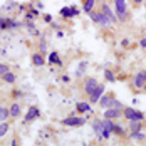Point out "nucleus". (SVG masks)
Instances as JSON below:
<instances>
[{"label": "nucleus", "instance_id": "10", "mask_svg": "<svg viewBox=\"0 0 146 146\" xmlns=\"http://www.w3.org/2000/svg\"><path fill=\"white\" fill-rule=\"evenodd\" d=\"M39 116H40V109H39L37 106H30L29 109H27V114L24 117V121H25V123H30V121L37 119Z\"/></svg>", "mask_w": 146, "mask_h": 146}, {"label": "nucleus", "instance_id": "19", "mask_svg": "<svg viewBox=\"0 0 146 146\" xmlns=\"http://www.w3.org/2000/svg\"><path fill=\"white\" fill-rule=\"evenodd\" d=\"M96 7V0H82V10L86 14H91Z\"/></svg>", "mask_w": 146, "mask_h": 146}, {"label": "nucleus", "instance_id": "12", "mask_svg": "<svg viewBox=\"0 0 146 146\" xmlns=\"http://www.w3.org/2000/svg\"><path fill=\"white\" fill-rule=\"evenodd\" d=\"M30 59H32V64L35 67H42V66H45V62H47L44 59V56H42V52H34Z\"/></svg>", "mask_w": 146, "mask_h": 146}, {"label": "nucleus", "instance_id": "23", "mask_svg": "<svg viewBox=\"0 0 146 146\" xmlns=\"http://www.w3.org/2000/svg\"><path fill=\"white\" fill-rule=\"evenodd\" d=\"M104 79H106V81H109V82H114V81H116V77H114L113 71H109V69H106V71H104Z\"/></svg>", "mask_w": 146, "mask_h": 146}, {"label": "nucleus", "instance_id": "2", "mask_svg": "<svg viewBox=\"0 0 146 146\" xmlns=\"http://www.w3.org/2000/svg\"><path fill=\"white\" fill-rule=\"evenodd\" d=\"M89 15H91V19H92V22L98 24V25H101V27H109V25H111V20L102 14L101 10H92Z\"/></svg>", "mask_w": 146, "mask_h": 146}, {"label": "nucleus", "instance_id": "1", "mask_svg": "<svg viewBox=\"0 0 146 146\" xmlns=\"http://www.w3.org/2000/svg\"><path fill=\"white\" fill-rule=\"evenodd\" d=\"M123 117L128 119V121H143L145 119V113L138 111L134 108H129V106H124L123 108Z\"/></svg>", "mask_w": 146, "mask_h": 146}, {"label": "nucleus", "instance_id": "6", "mask_svg": "<svg viewBox=\"0 0 146 146\" xmlns=\"http://www.w3.org/2000/svg\"><path fill=\"white\" fill-rule=\"evenodd\" d=\"M133 86L136 89H143L146 86V71H139L133 77Z\"/></svg>", "mask_w": 146, "mask_h": 146}, {"label": "nucleus", "instance_id": "31", "mask_svg": "<svg viewBox=\"0 0 146 146\" xmlns=\"http://www.w3.org/2000/svg\"><path fill=\"white\" fill-rule=\"evenodd\" d=\"M44 19H45V22H50V20H52V17H50V15H44Z\"/></svg>", "mask_w": 146, "mask_h": 146}, {"label": "nucleus", "instance_id": "14", "mask_svg": "<svg viewBox=\"0 0 146 146\" xmlns=\"http://www.w3.org/2000/svg\"><path fill=\"white\" fill-rule=\"evenodd\" d=\"M101 12H102L104 15H106V17H108L109 20H111V24H113V22H117V19H116V14H113V10L109 9V5H106V3H102V5H101Z\"/></svg>", "mask_w": 146, "mask_h": 146}, {"label": "nucleus", "instance_id": "16", "mask_svg": "<svg viewBox=\"0 0 146 146\" xmlns=\"http://www.w3.org/2000/svg\"><path fill=\"white\" fill-rule=\"evenodd\" d=\"M74 15H77V10L74 7H64V9H60V17H64V19H71Z\"/></svg>", "mask_w": 146, "mask_h": 146}, {"label": "nucleus", "instance_id": "11", "mask_svg": "<svg viewBox=\"0 0 146 146\" xmlns=\"http://www.w3.org/2000/svg\"><path fill=\"white\" fill-rule=\"evenodd\" d=\"M128 131H129V136H131V138L136 134V133L143 131V121H129Z\"/></svg>", "mask_w": 146, "mask_h": 146}, {"label": "nucleus", "instance_id": "3", "mask_svg": "<svg viewBox=\"0 0 146 146\" xmlns=\"http://www.w3.org/2000/svg\"><path fill=\"white\" fill-rule=\"evenodd\" d=\"M116 3V7H114V12H116V19L117 22H126L128 20V7H126V3L124 2H114Z\"/></svg>", "mask_w": 146, "mask_h": 146}, {"label": "nucleus", "instance_id": "24", "mask_svg": "<svg viewBox=\"0 0 146 146\" xmlns=\"http://www.w3.org/2000/svg\"><path fill=\"white\" fill-rule=\"evenodd\" d=\"M10 129V126H9V123L5 121V123H0V138L2 136H5V133Z\"/></svg>", "mask_w": 146, "mask_h": 146}, {"label": "nucleus", "instance_id": "28", "mask_svg": "<svg viewBox=\"0 0 146 146\" xmlns=\"http://www.w3.org/2000/svg\"><path fill=\"white\" fill-rule=\"evenodd\" d=\"M139 45H141L143 49H146V37H143V39L139 40Z\"/></svg>", "mask_w": 146, "mask_h": 146}, {"label": "nucleus", "instance_id": "17", "mask_svg": "<svg viewBox=\"0 0 146 146\" xmlns=\"http://www.w3.org/2000/svg\"><path fill=\"white\" fill-rule=\"evenodd\" d=\"M0 79H2L3 82H7V84H15V81H17V76H15L12 71H9V72H5L3 76H0Z\"/></svg>", "mask_w": 146, "mask_h": 146}, {"label": "nucleus", "instance_id": "25", "mask_svg": "<svg viewBox=\"0 0 146 146\" xmlns=\"http://www.w3.org/2000/svg\"><path fill=\"white\" fill-rule=\"evenodd\" d=\"M9 71H10V67L7 64H0V76H3V74L9 72Z\"/></svg>", "mask_w": 146, "mask_h": 146}, {"label": "nucleus", "instance_id": "15", "mask_svg": "<svg viewBox=\"0 0 146 146\" xmlns=\"http://www.w3.org/2000/svg\"><path fill=\"white\" fill-rule=\"evenodd\" d=\"M47 62L50 64V66H57V67H62V60L59 57L57 52H50L49 54V59H47Z\"/></svg>", "mask_w": 146, "mask_h": 146}, {"label": "nucleus", "instance_id": "18", "mask_svg": "<svg viewBox=\"0 0 146 146\" xmlns=\"http://www.w3.org/2000/svg\"><path fill=\"white\" fill-rule=\"evenodd\" d=\"M92 129H94V133L98 134V139H102V124H101V119H94V121H92Z\"/></svg>", "mask_w": 146, "mask_h": 146}, {"label": "nucleus", "instance_id": "8", "mask_svg": "<svg viewBox=\"0 0 146 146\" xmlns=\"http://www.w3.org/2000/svg\"><path fill=\"white\" fill-rule=\"evenodd\" d=\"M119 117H123V109H116V108H108V109H104V119L114 121V119H119Z\"/></svg>", "mask_w": 146, "mask_h": 146}, {"label": "nucleus", "instance_id": "21", "mask_svg": "<svg viewBox=\"0 0 146 146\" xmlns=\"http://www.w3.org/2000/svg\"><path fill=\"white\" fill-rule=\"evenodd\" d=\"M9 117H10V114H9V108L3 106V104H0V123H5Z\"/></svg>", "mask_w": 146, "mask_h": 146}, {"label": "nucleus", "instance_id": "13", "mask_svg": "<svg viewBox=\"0 0 146 146\" xmlns=\"http://www.w3.org/2000/svg\"><path fill=\"white\" fill-rule=\"evenodd\" d=\"M9 114H10L12 119H17V117L22 114V108H20L19 102H12V104H10V108H9Z\"/></svg>", "mask_w": 146, "mask_h": 146}, {"label": "nucleus", "instance_id": "20", "mask_svg": "<svg viewBox=\"0 0 146 146\" xmlns=\"http://www.w3.org/2000/svg\"><path fill=\"white\" fill-rule=\"evenodd\" d=\"M88 111H91V106H89V102H84V101H81V102H77L76 104V113H88Z\"/></svg>", "mask_w": 146, "mask_h": 146}, {"label": "nucleus", "instance_id": "27", "mask_svg": "<svg viewBox=\"0 0 146 146\" xmlns=\"http://www.w3.org/2000/svg\"><path fill=\"white\" fill-rule=\"evenodd\" d=\"M131 2H133V5H134V7H139L145 0H131Z\"/></svg>", "mask_w": 146, "mask_h": 146}, {"label": "nucleus", "instance_id": "30", "mask_svg": "<svg viewBox=\"0 0 146 146\" xmlns=\"http://www.w3.org/2000/svg\"><path fill=\"white\" fill-rule=\"evenodd\" d=\"M62 81H64V82H69V81H71V77H69V76H62Z\"/></svg>", "mask_w": 146, "mask_h": 146}, {"label": "nucleus", "instance_id": "22", "mask_svg": "<svg viewBox=\"0 0 146 146\" xmlns=\"http://www.w3.org/2000/svg\"><path fill=\"white\" fill-rule=\"evenodd\" d=\"M126 129H128V128H124L123 124H116V123H114V126H113V133L117 134V136H126Z\"/></svg>", "mask_w": 146, "mask_h": 146}, {"label": "nucleus", "instance_id": "7", "mask_svg": "<svg viewBox=\"0 0 146 146\" xmlns=\"http://www.w3.org/2000/svg\"><path fill=\"white\" fill-rule=\"evenodd\" d=\"M114 99H116V96H114L113 92H108V94H102L98 104H99L101 108H104V109H108V108H111V106H113Z\"/></svg>", "mask_w": 146, "mask_h": 146}, {"label": "nucleus", "instance_id": "5", "mask_svg": "<svg viewBox=\"0 0 146 146\" xmlns=\"http://www.w3.org/2000/svg\"><path fill=\"white\" fill-rule=\"evenodd\" d=\"M86 123L84 117H77V116H69L66 119H62V124L67 126V128H76V126H82Z\"/></svg>", "mask_w": 146, "mask_h": 146}, {"label": "nucleus", "instance_id": "32", "mask_svg": "<svg viewBox=\"0 0 146 146\" xmlns=\"http://www.w3.org/2000/svg\"><path fill=\"white\" fill-rule=\"evenodd\" d=\"M114 2H124V0H114Z\"/></svg>", "mask_w": 146, "mask_h": 146}, {"label": "nucleus", "instance_id": "9", "mask_svg": "<svg viewBox=\"0 0 146 146\" xmlns=\"http://www.w3.org/2000/svg\"><path fill=\"white\" fill-rule=\"evenodd\" d=\"M102 94H104V86H102V84H98V88L94 89V92H92L91 96H88L89 98L88 101L91 102V104H96V102H99Z\"/></svg>", "mask_w": 146, "mask_h": 146}, {"label": "nucleus", "instance_id": "29", "mask_svg": "<svg viewBox=\"0 0 146 146\" xmlns=\"http://www.w3.org/2000/svg\"><path fill=\"white\" fill-rule=\"evenodd\" d=\"M10 146H19V139H17V138H12V143H10Z\"/></svg>", "mask_w": 146, "mask_h": 146}, {"label": "nucleus", "instance_id": "4", "mask_svg": "<svg viewBox=\"0 0 146 146\" xmlns=\"http://www.w3.org/2000/svg\"><path fill=\"white\" fill-rule=\"evenodd\" d=\"M98 79L96 77H86L84 79V84H82V91H84V94H88V96H91L92 92H94V89L98 88Z\"/></svg>", "mask_w": 146, "mask_h": 146}, {"label": "nucleus", "instance_id": "26", "mask_svg": "<svg viewBox=\"0 0 146 146\" xmlns=\"http://www.w3.org/2000/svg\"><path fill=\"white\" fill-rule=\"evenodd\" d=\"M133 138H136L138 141H145V139H146V134H145V133H141V131H139V133H136V134H134Z\"/></svg>", "mask_w": 146, "mask_h": 146}]
</instances>
